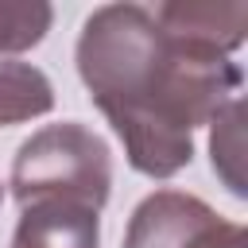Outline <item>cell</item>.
Listing matches in <instances>:
<instances>
[{
    "instance_id": "1",
    "label": "cell",
    "mask_w": 248,
    "mask_h": 248,
    "mask_svg": "<svg viewBox=\"0 0 248 248\" xmlns=\"http://www.w3.org/2000/svg\"><path fill=\"white\" fill-rule=\"evenodd\" d=\"M78 74L108 116L132 170L170 178L194 159V128L236 93L240 66L225 54L174 43L143 4H105L78 35Z\"/></svg>"
},
{
    "instance_id": "2",
    "label": "cell",
    "mask_w": 248,
    "mask_h": 248,
    "mask_svg": "<svg viewBox=\"0 0 248 248\" xmlns=\"http://www.w3.org/2000/svg\"><path fill=\"white\" fill-rule=\"evenodd\" d=\"M108 186H112L108 143L78 120L31 132V140H23L12 159V194L19 205L66 202L101 213V205L108 202Z\"/></svg>"
},
{
    "instance_id": "3",
    "label": "cell",
    "mask_w": 248,
    "mask_h": 248,
    "mask_svg": "<svg viewBox=\"0 0 248 248\" xmlns=\"http://www.w3.org/2000/svg\"><path fill=\"white\" fill-rule=\"evenodd\" d=\"M120 248H244V229L194 194L155 190L132 209Z\"/></svg>"
},
{
    "instance_id": "4",
    "label": "cell",
    "mask_w": 248,
    "mask_h": 248,
    "mask_svg": "<svg viewBox=\"0 0 248 248\" xmlns=\"http://www.w3.org/2000/svg\"><path fill=\"white\" fill-rule=\"evenodd\" d=\"M155 23L163 27V35H170L174 43H186L194 50H209V54H225L236 50L244 43L248 31V4L240 0H167L155 12Z\"/></svg>"
},
{
    "instance_id": "5",
    "label": "cell",
    "mask_w": 248,
    "mask_h": 248,
    "mask_svg": "<svg viewBox=\"0 0 248 248\" xmlns=\"http://www.w3.org/2000/svg\"><path fill=\"white\" fill-rule=\"evenodd\" d=\"M12 248H101V217L97 209L66 202L23 205Z\"/></svg>"
},
{
    "instance_id": "6",
    "label": "cell",
    "mask_w": 248,
    "mask_h": 248,
    "mask_svg": "<svg viewBox=\"0 0 248 248\" xmlns=\"http://www.w3.org/2000/svg\"><path fill=\"white\" fill-rule=\"evenodd\" d=\"M54 108L50 78L19 58H0V128L35 120Z\"/></svg>"
},
{
    "instance_id": "7",
    "label": "cell",
    "mask_w": 248,
    "mask_h": 248,
    "mask_svg": "<svg viewBox=\"0 0 248 248\" xmlns=\"http://www.w3.org/2000/svg\"><path fill=\"white\" fill-rule=\"evenodd\" d=\"M209 124H213V132H209L213 170L221 174L229 194L244 198L248 194V182H244V101L232 97Z\"/></svg>"
},
{
    "instance_id": "8",
    "label": "cell",
    "mask_w": 248,
    "mask_h": 248,
    "mask_svg": "<svg viewBox=\"0 0 248 248\" xmlns=\"http://www.w3.org/2000/svg\"><path fill=\"white\" fill-rule=\"evenodd\" d=\"M54 8L43 0H0V54H19L43 43Z\"/></svg>"
},
{
    "instance_id": "9",
    "label": "cell",
    "mask_w": 248,
    "mask_h": 248,
    "mask_svg": "<svg viewBox=\"0 0 248 248\" xmlns=\"http://www.w3.org/2000/svg\"><path fill=\"white\" fill-rule=\"evenodd\" d=\"M0 202H4V186H0Z\"/></svg>"
}]
</instances>
